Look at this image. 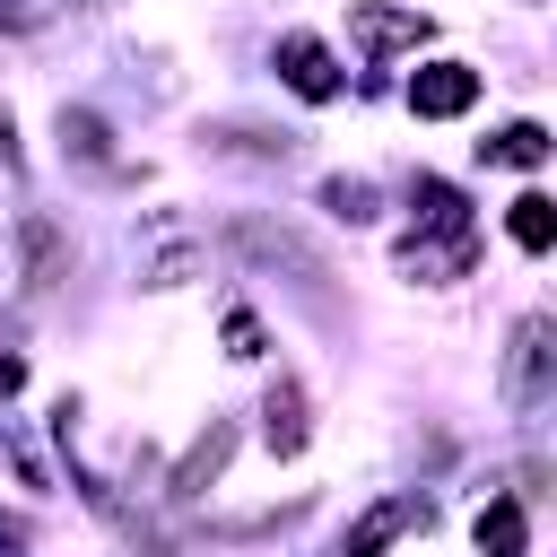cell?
<instances>
[{"instance_id": "ac0fdd59", "label": "cell", "mask_w": 557, "mask_h": 557, "mask_svg": "<svg viewBox=\"0 0 557 557\" xmlns=\"http://www.w3.org/2000/svg\"><path fill=\"white\" fill-rule=\"evenodd\" d=\"M0 9H17V0H0Z\"/></svg>"}, {"instance_id": "2e32d148", "label": "cell", "mask_w": 557, "mask_h": 557, "mask_svg": "<svg viewBox=\"0 0 557 557\" xmlns=\"http://www.w3.org/2000/svg\"><path fill=\"white\" fill-rule=\"evenodd\" d=\"M26 392V357H0V400H17Z\"/></svg>"}, {"instance_id": "9a60e30c", "label": "cell", "mask_w": 557, "mask_h": 557, "mask_svg": "<svg viewBox=\"0 0 557 557\" xmlns=\"http://www.w3.org/2000/svg\"><path fill=\"white\" fill-rule=\"evenodd\" d=\"M226 357H261V322H252L244 305L226 313Z\"/></svg>"}, {"instance_id": "4fadbf2b", "label": "cell", "mask_w": 557, "mask_h": 557, "mask_svg": "<svg viewBox=\"0 0 557 557\" xmlns=\"http://www.w3.org/2000/svg\"><path fill=\"white\" fill-rule=\"evenodd\" d=\"M322 209H331V218H348V226H366V218H374V183L331 174V183H322Z\"/></svg>"}, {"instance_id": "30bf717a", "label": "cell", "mask_w": 557, "mask_h": 557, "mask_svg": "<svg viewBox=\"0 0 557 557\" xmlns=\"http://www.w3.org/2000/svg\"><path fill=\"white\" fill-rule=\"evenodd\" d=\"M479 157L487 165H548V131L540 122H505L496 139H479Z\"/></svg>"}, {"instance_id": "8992f818", "label": "cell", "mask_w": 557, "mask_h": 557, "mask_svg": "<svg viewBox=\"0 0 557 557\" xmlns=\"http://www.w3.org/2000/svg\"><path fill=\"white\" fill-rule=\"evenodd\" d=\"M479 261V226H453V235H409L400 244V270L409 278H461Z\"/></svg>"}, {"instance_id": "e0dca14e", "label": "cell", "mask_w": 557, "mask_h": 557, "mask_svg": "<svg viewBox=\"0 0 557 557\" xmlns=\"http://www.w3.org/2000/svg\"><path fill=\"white\" fill-rule=\"evenodd\" d=\"M17 548H26V531H17V522H0V557H17Z\"/></svg>"}, {"instance_id": "5b68a950", "label": "cell", "mask_w": 557, "mask_h": 557, "mask_svg": "<svg viewBox=\"0 0 557 557\" xmlns=\"http://www.w3.org/2000/svg\"><path fill=\"white\" fill-rule=\"evenodd\" d=\"M278 78H287L305 104H331V96H339V61H331L322 35H278Z\"/></svg>"}, {"instance_id": "7a4b0ae2", "label": "cell", "mask_w": 557, "mask_h": 557, "mask_svg": "<svg viewBox=\"0 0 557 557\" xmlns=\"http://www.w3.org/2000/svg\"><path fill=\"white\" fill-rule=\"evenodd\" d=\"M426 522H435V505H426L418 487H400V496H374V505L348 522V540H339L331 557H383L400 531H426Z\"/></svg>"}, {"instance_id": "5bb4252c", "label": "cell", "mask_w": 557, "mask_h": 557, "mask_svg": "<svg viewBox=\"0 0 557 557\" xmlns=\"http://www.w3.org/2000/svg\"><path fill=\"white\" fill-rule=\"evenodd\" d=\"M61 139H70L87 165H113V148H104V122H96V113H61Z\"/></svg>"}, {"instance_id": "6da1fadb", "label": "cell", "mask_w": 557, "mask_h": 557, "mask_svg": "<svg viewBox=\"0 0 557 557\" xmlns=\"http://www.w3.org/2000/svg\"><path fill=\"white\" fill-rule=\"evenodd\" d=\"M548 357H557V322L548 313H522L513 322V348H505V400L513 409H540L548 400Z\"/></svg>"}, {"instance_id": "9c48e42d", "label": "cell", "mask_w": 557, "mask_h": 557, "mask_svg": "<svg viewBox=\"0 0 557 557\" xmlns=\"http://www.w3.org/2000/svg\"><path fill=\"white\" fill-rule=\"evenodd\" d=\"M522 548H531V513H522V496H496L479 513V557H522Z\"/></svg>"}, {"instance_id": "7c38bea8", "label": "cell", "mask_w": 557, "mask_h": 557, "mask_svg": "<svg viewBox=\"0 0 557 557\" xmlns=\"http://www.w3.org/2000/svg\"><path fill=\"white\" fill-rule=\"evenodd\" d=\"M505 226H513V244H522V252H548V244H557V200H548V191H522Z\"/></svg>"}, {"instance_id": "3957f363", "label": "cell", "mask_w": 557, "mask_h": 557, "mask_svg": "<svg viewBox=\"0 0 557 557\" xmlns=\"http://www.w3.org/2000/svg\"><path fill=\"white\" fill-rule=\"evenodd\" d=\"M348 35H357L374 61H392V52H418V44L435 35V17H426V9H392V0H348Z\"/></svg>"}, {"instance_id": "52a82bcc", "label": "cell", "mask_w": 557, "mask_h": 557, "mask_svg": "<svg viewBox=\"0 0 557 557\" xmlns=\"http://www.w3.org/2000/svg\"><path fill=\"white\" fill-rule=\"evenodd\" d=\"M261 418H270V453H305V435H313V418H305V383H296V374H278V383H270V400H261Z\"/></svg>"}, {"instance_id": "277c9868", "label": "cell", "mask_w": 557, "mask_h": 557, "mask_svg": "<svg viewBox=\"0 0 557 557\" xmlns=\"http://www.w3.org/2000/svg\"><path fill=\"white\" fill-rule=\"evenodd\" d=\"M479 104V70L470 61H426L418 78H409V113L418 122H453V113H470Z\"/></svg>"}, {"instance_id": "ba28073f", "label": "cell", "mask_w": 557, "mask_h": 557, "mask_svg": "<svg viewBox=\"0 0 557 557\" xmlns=\"http://www.w3.org/2000/svg\"><path fill=\"white\" fill-rule=\"evenodd\" d=\"M409 209H418V235H453V226H470V200H461L444 174H418V183H409Z\"/></svg>"}, {"instance_id": "8fae6325", "label": "cell", "mask_w": 557, "mask_h": 557, "mask_svg": "<svg viewBox=\"0 0 557 557\" xmlns=\"http://www.w3.org/2000/svg\"><path fill=\"white\" fill-rule=\"evenodd\" d=\"M226 453H235V426L218 418V426H209V435L183 453V470H174V496H200V479H218V461H226Z\"/></svg>"}]
</instances>
